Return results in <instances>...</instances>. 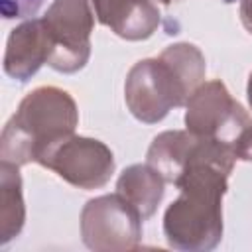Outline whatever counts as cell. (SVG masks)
<instances>
[{
  "label": "cell",
  "instance_id": "1",
  "mask_svg": "<svg viewBox=\"0 0 252 252\" xmlns=\"http://www.w3.org/2000/svg\"><path fill=\"white\" fill-rule=\"evenodd\" d=\"M234 161L236 154L230 146L195 138L185 167L173 183L179 187V197L163 215V232L171 248L203 252L220 242L222 195Z\"/></svg>",
  "mask_w": 252,
  "mask_h": 252
},
{
  "label": "cell",
  "instance_id": "2",
  "mask_svg": "<svg viewBox=\"0 0 252 252\" xmlns=\"http://www.w3.org/2000/svg\"><path fill=\"white\" fill-rule=\"evenodd\" d=\"M205 77V57L191 43L169 45L159 57L138 61L124 85L130 112L146 122H159L171 108L183 106Z\"/></svg>",
  "mask_w": 252,
  "mask_h": 252
},
{
  "label": "cell",
  "instance_id": "3",
  "mask_svg": "<svg viewBox=\"0 0 252 252\" xmlns=\"http://www.w3.org/2000/svg\"><path fill=\"white\" fill-rule=\"evenodd\" d=\"M79 122L75 100L57 87L32 91L4 126L0 156L2 161L24 165L41 159L63 140L73 136Z\"/></svg>",
  "mask_w": 252,
  "mask_h": 252
},
{
  "label": "cell",
  "instance_id": "4",
  "mask_svg": "<svg viewBox=\"0 0 252 252\" xmlns=\"http://www.w3.org/2000/svg\"><path fill=\"white\" fill-rule=\"evenodd\" d=\"M41 20L53 43L47 65L61 73L83 69L91 55L93 0H55Z\"/></svg>",
  "mask_w": 252,
  "mask_h": 252
},
{
  "label": "cell",
  "instance_id": "5",
  "mask_svg": "<svg viewBox=\"0 0 252 252\" xmlns=\"http://www.w3.org/2000/svg\"><path fill=\"white\" fill-rule=\"evenodd\" d=\"M185 124L189 132L226 144L236 154V146L252 120L220 81H209L189 96Z\"/></svg>",
  "mask_w": 252,
  "mask_h": 252
},
{
  "label": "cell",
  "instance_id": "6",
  "mask_svg": "<svg viewBox=\"0 0 252 252\" xmlns=\"http://www.w3.org/2000/svg\"><path fill=\"white\" fill-rule=\"evenodd\" d=\"M142 217L122 195L91 199L81 213L83 242L91 250H134L142 240Z\"/></svg>",
  "mask_w": 252,
  "mask_h": 252
},
{
  "label": "cell",
  "instance_id": "7",
  "mask_svg": "<svg viewBox=\"0 0 252 252\" xmlns=\"http://www.w3.org/2000/svg\"><path fill=\"white\" fill-rule=\"evenodd\" d=\"M41 165L79 189H96L110 179L114 158L98 140L69 136L41 159Z\"/></svg>",
  "mask_w": 252,
  "mask_h": 252
},
{
  "label": "cell",
  "instance_id": "8",
  "mask_svg": "<svg viewBox=\"0 0 252 252\" xmlns=\"http://www.w3.org/2000/svg\"><path fill=\"white\" fill-rule=\"evenodd\" d=\"M171 0H93L98 22L116 35L138 41L150 37L161 20V8Z\"/></svg>",
  "mask_w": 252,
  "mask_h": 252
},
{
  "label": "cell",
  "instance_id": "9",
  "mask_svg": "<svg viewBox=\"0 0 252 252\" xmlns=\"http://www.w3.org/2000/svg\"><path fill=\"white\" fill-rule=\"evenodd\" d=\"M53 51L51 37L43 20H30L14 28L4 55V71L8 77L28 81L43 63L49 61Z\"/></svg>",
  "mask_w": 252,
  "mask_h": 252
},
{
  "label": "cell",
  "instance_id": "10",
  "mask_svg": "<svg viewBox=\"0 0 252 252\" xmlns=\"http://www.w3.org/2000/svg\"><path fill=\"white\" fill-rule=\"evenodd\" d=\"M163 181L165 179L150 163L132 165L122 171L116 193L122 195L146 220L156 213L158 203L163 197Z\"/></svg>",
  "mask_w": 252,
  "mask_h": 252
},
{
  "label": "cell",
  "instance_id": "11",
  "mask_svg": "<svg viewBox=\"0 0 252 252\" xmlns=\"http://www.w3.org/2000/svg\"><path fill=\"white\" fill-rule=\"evenodd\" d=\"M2 244L20 234L24 226L22 179L18 165L2 161Z\"/></svg>",
  "mask_w": 252,
  "mask_h": 252
},
{
  "label": "cell",
  "instance_id": "12",
  "mask_svg": "<svg viewBox=\"0 0 252 252\" xmlns=\"http://www.w3.org/2000/svg\"><path fill=\"white\" fill-rule=\"evenodd\" d=\"M45 0H0V12L4 20H24L37 14Z\"/></svg>",
  "mask_w": 252,
  "mask_h": 252
},
{
  "label": "cell",
  "instance_id": "13",
  "mask_svg": "<svg viewBox=\"0 0 252 252\" xmlns=\"http://www.w3.org/2000/svg\"><path fill=\"white\" fill-rule=\"evenodd\" d=\"M236 159L252 161V124H250V128L244 132V136L240 138V142H238V146H236Z\"/></svg>",
  "mask_w": 252,
  "mask_h": 252
},
{
  "label": "cell",
  "instance_id": "14",
  "mask_svg": "<svg viewBox=\"0 0 252 252\" xmlns=\"http://www.w3.org/2000/svg\"><path fill=\"white\" fill-rule=\"evenodd\" d=\"M240 18L244 28L252 33V0H240Z\"/></svg>",
  "mask_w": 252,
  "mask_h": 252
},
{
  "label": "cell",
  "instance_id": "15",
  "mask_svg": "<svg viewBox=\"0 0 252 252\" xmlns=\"http://www.w3.org/2000/svg\"><path fill=\"white\" fill-rule=\"evenodd\" d=\"M248 100H250V106H252V73H250V81H248Z\"/></svg>",
  "mask_w": 252,
  "mask_h": 252
}]
</instances>
